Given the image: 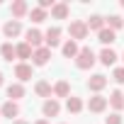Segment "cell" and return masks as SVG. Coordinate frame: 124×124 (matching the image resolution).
I'll return each mask as SVG.
<instances>
[{
  "instance_id": "cell-32",
  "label": "cell",
  "mask_w": 124,
  "mask_h": 124,
  "mask_svg": "<svg viewBox=\"0 0 124 124\" xmlns=\"http://www.w3.org/2000/svg\"><path fill=\"white\" fill-rule=\"evenodd\" d=\"M122 8H124V0H122Z\"/></svg>"
},
{
  "instance_id": "cell-17",
  "label": "cell",
  "mask_w": 124,
  "mask_h": 124,
  "mask_svg": "<svg viewBox=\"0 0 124 124\" xmlns=\"http://www.w3.org/2000/svg\"><path fill=\"white\" fill-rule=\"evenodd\" d=\"M34 93H37L39 97H51L54 88H51V83H46V80H39V83L34 85Z\"/></svg>"
},
{
  "instance_id": "cell-19",
  "label": "cell",
  "mask_w": 124,
  "mask_h": 124,
  "mask_svg": "<svg viewBox=\"0 0 124 124\" xmlns=\"http://www.w3.org/2000/svg\"><path fill=\"white\" fill-rule=\"evenodd\" d=\"M51 17H56V20H66V17H68V5H66V3H56V5L51 8Z\"/></svg>"
},
{
  "instance_id": "cell-21",
  "label": "cell",
  "mask_w": 124,
  "mask_h": 124,
  "mask_svg": "<svg viewBox=\"0 0 124 124\" xmlns=\"http://www.w3.org/2000/svg\"><path fill=\"white\" fill-rule=\"evenodd\" d=\"M85 24H88V29L102 32V29H105V17H100V15H93V17H90V20H88Z\"/></svg>"
},
{
  "instance_id": "cell-25",
  "label": "cell",
  "mask_w": 124,
  "mask_h": 124,
  "mask_svg": "<svg viewBox=\"0 0 124 124\" xmlns=\"http://www.w3.org/2000/svg\"><path fill=\"white\" fill-rule=\"evenodd\" d=\"M107 27H109L112 32H114V29H122V27H124V20H122L119 15H109V17H107Z\"/></svg>"
},
{
  "instance_id": "cell-2",
  "label": "cell",
  "mask_w": 124,
  "mask_h": 124,
  "mask_svg": "<svg viewBox=\"0 0 124 124\" xmlns=\"http://www.w3.org/2000/svg\"><path fill=\"white\" fill-rule=\"evenodd\" d=\"M88 32H90V29H88V24H85L83 20H73V22H71V27H68V34H71V39H73V41L85 39V37H88Z\"/></svg>"
},
{
  "instance_id": "cell-6",
  "label": "cell",
  "mask_w": 124,
  "mask_h": 124,
  "mask_svg": "<svg viewBox=\"0 0 124 124\" xmlns=\"http://www.w3.org/2000/svg\"><path fill=\"white\" fill-rule=\"evenodd\" d=\"M24 41L32 46V49H41V41H44V34L39 32V29H27V34H24Z\"/></svg>"
},
{
  "instance_id": "cell-8",
  "label": "cell",
  "mask_w": 124,
  "mask_h": 124,
  "mask_svg": "<svg viewBox=\"0 0 124 124\" xmlns=\"http://www.w3.org/2000/svg\"><path fill=\"white\" fill-rule=\"evenodd\" d=\"M105 85H107V78H105L102 73H95V76L88 80V88H90L95 95H100V90H105Z\"/></svg>"
},
{
  "instance_id": "cell-20",
  "label": "cell",
  "mask_w": 124,
  "mask_h": 124,
  "mask_svg": "<svg viewBox=\"0 0 124 124\" xmlns=\"http://www.w3.org/2000/svg\"><path fill=\"white\" fill-rule=\"evenodd\" d=\"M78 54H80V49H78V44H76L73 39H68V41L63 44V56H66V58H76Z\"/></svg>"
},
{
  "instance_id": "cell-13",
  "label": "cell",
  "mask_w": 124,
  "mask_h": 124,
  "mask_svg": "<svg viewBox=\"0 0 124 124\" xmlns=\"http://www.w3.org/2000/svg\"><path fill=\"white\" fill-rule=\"evenodd\" d=\"M15 49H17V58H22V63H27V58H32V56H34V51H32V46H29L27 41L17 44Z\"/></svg>"
},
{
  "instance_id": "cell-26",
  "label": "cell",
  "mask_w": 124,
  "mask_h": 124,
  "mask_svg": "<svg viewBox=\"0 0 124 124\" xmlns=\"http://www.w3.org/2000/svg\"><path fill=\"white\" fill-rule=\"evenodd\" d=\"M29 17H32V22H37V24H39V22H44V20H46V10H41V8H34V10L29 12Z\"/></svg>"
},
{
  "instance_id": "cell-27",
  "label": "cell",
  "mask_w": 124,
  "mask_h": 124,
  "mask_svg": "<svg viewBox=\"0 0 124 124\" xmlns=\"http://www.w3.org/2000/svg\"><path fill=\"white\" fill-rule=\"evenodd\" d=\"M112 78H114V83H119V85H122V83H124V66H122V68H114Z\"/></svg>"
},
{
  "instance_id": "cell-4",
  "label": "cell",
  "mask_w": 124,
  "mask_h": 124,
  "mask_svg": "<svg viewBox=\"0 0 124 124\" xmlns=\"http://www.w3.org/2000/svg\"><path fill=\"white\" fill-rule=\"evenodd\" d=\"M3 34H5L8 39H15V37H20V34H22V24H20V20H10V22H5V27H3Z\"/></svg>"
},
{
  "instance_id": "cell-23",
  "label": "cell",
  "mask_w": 124,
  "mask_h": 124,
  "mask_svg": "<svg viewBox=\"0 0 124 124\" xmlns=\"http://www.w3.org/2000/svg\"><path fill=\"white\" fill-rule=\"evenodd\" d=\"M109 105H112L114 109H122V107H124V93H122V90H114V93L109 95Z\"/></svg>"
},
{
  "instance_id": "cell-9",
  "label": "cell",
  "mask_w": 124,
  "mask_h": 124,
  "mask_svg": "<svg viewBox=\"0 0 124 124\" xmlns=\"http://www.w3.org/2000/svg\"><path fill=\"white\" fill-rule=\"evenodd\" d=\"M41 112H44V117H56V114L61 112V105H58V100H56V97H49V100L44 102Z\"/></svg>"
},
{
  "instance_id": "cell-5",
  "label": "cell",
  "mask_w": 124,
  "mask_h": 124,
  "mask_svg": "<svg viewBox=\"0 0 124 124\" xmlns=\"http://www.w3.org/2000/svg\"><path fill=\"white\" fill-rule=\"evenodd\" d=\"M44 41H46V46H49V49L58 46V44H61V29H58V27H49V29H46V34H44Z\"/></svg>"
},
{
  "instance_id": "cell-31",
  "label": "cell",
  "mask_w": 124,
  "mask_h": 124,
  "mask_svg": "<svg viewBox=\"0 0 124 124\" xmlns=\"http://www.w3.org/2000/svg\"><path fill=\"white\" fill-rule=\"evenodd\" d=\"M0 85H3V73H0Z\"/></svg>"
},
{
  "instance_id": "cell-12",
  "label": "cell",
  "mask_w": 124,
  "mask_h": 124,
  "mask_svg": "<svg viewBox=\"0 0 124 124\" xmlns=\"http://www.w3.org/2000/svg\"><path fill=\"white\" fill-rule=\"evenodd\" d=\"M8 97H10L12 102H17L20 97H24V85H22V83H12V85H8Z\"/></svg>"
},
{
  "instance_id": "cell-10",
  "label": "cell",
  "mask_w": 124,
  "mask_h": 124,
  "mask_svg": "<svg viewBox=\"0 0 124 124\" xmlns=\"http://www.w3.org/2000/svg\"><path fill=\"white\" fill-rule=\"evenodd\" d=\"M0 114H3V117H8V119L12 122V119H15V117L20 114V107H17V102H12V100H8V102H5L3 107H0Z\"/></svg>"
},
{
  "instance_id": "cell-22",
  "label": "cell",
  "mask_w": 124,
  "mask_h": 124,
  "mask_svg": "<svg viewBox=\"0 0 124 124\" xmlns=\"http://www.w3.org/2000/svg\"><path fill=\"white\" fill-rule=\"evenodd\" d=\"M0 56H3L5 61H12V58H17V49L12 44H3L0 46Z\"/></svg>"
},
{
  "instance_id": "cell-1",
  "label": "cell",
  "mask_w": 124,
  "mask_h": 124,
  "mask_svg": "<svg viewBox=\"0 0 124 124\" xmlns=\"http://www.w3.org/2000/svg\"><path fill=\"white\" fill-rule=\"evenodd\" d=\"M95 61H97V58H95L93 49H90V46H85V49H80V54L76 56V66H78L80 71H88V68L95 63Z\"/></svg>"
},
{
  "instance_id": "cell-30",
  "label": "cell",
  "mask_w": 124,
  "mask_h": 124,
  "mask_svg": "<svg viewBox=\"0 0 124 124\" xmlns=\"http://www.w3.org/2000/svg\"><path fill=\"white\" fill-rule=\"evenodd\" d=\"M34 124H49V122H46V119H39V122H34Z\"/></svg>"
},
{
  "instance_id": "cell-7",
  "label": "cell",
  "mask_w": 124,
  "mask_h": 124,
  "mask_svg": "<svg viewBox=\"0 0 124 124\" xmlns=\"http://www.w3.org/2000/svg\"><path fill=\"white\" fill-rule=\"evenodd\" d=\"M107 102H109L107 97H102V95H93V97L88 100V109H90V112H95V114H97V112H105Z\"/></svg>"
},
{
  "instance_id": "cell-11",
  "label": "cell",
  "mask_w": 124,
  "mask_h": 124,
  "mask_svg": "<svg viewBox=\"0 0 124 124\" xmlns=\"http://www.w3.org/2000/svg\"><path fill=\"white\" fill-rule=\"evenodd\" d=\"M15 78H17L20 83L29 80V78H32V66H29V63H17V66H15Z\"/></svg>"
},
{
  "instance_id": "cell-24",
  "label": "cell",
  "mask_w": 124,
  "mask_h": 124,
  "mask_svg": "<svg viewBox=\"0 0 124 124\" xmlns=\"http://www.w3.org/2000/svg\"><path fill=\"white\" fill-rule=\"evenodd\" d=\"M100 61H102L105 66H112L114 61H117V54H114L112 49H102V51H100Z\"/></svg>"
},
{
  "instance_id": "cell-16",
  "label": "cell",
  "mask_w": 124,
  "mask_h": 124,
  "mask_svg": "<svg viewBox=\"0 0 124 124\" xmlns=\"http://www.w3.org/2000/svg\"><path fill=\"white\" fill-rule=\"evenodd\" d=\"M10 10H12V17H24V15L29 12V5L24 3V0H15Z\"/></svg>"
},
{
  "instance_id": "cell-33",
  "label": "cell",
  "mask_w": 124,
  "mask_h": 124,
  "mask_svg": "<svg viewBox=\"0 0 124 124\" xmlns=\"http://www.w3.org/2000/svg\"><path fill=\"white\" fill-rule=\"evenodd\" d=\"M122 61H124V54H122Z\"/></svg>"
},
{
  "instance_id": "cell-14",
  "label": "cell",
  "mask_w": 124,
  "mask_h": 124,
  "mask_svg": "<svg viewBox=\"0 0 124 124\" xmlns=\"http://www.w3.org/2000/svg\"><path fill=\"white\" fill-rule=\"evenodd\" d=\"M97 41L100 44H105V49H107V44H112V41H117V34L109 29V27H105L102 32H97Z\"/></svg>"
},
{
  "instance_id": "cell-18",
  "label": "cell",
  "mask_w": 124,
  "mask_h": 124,
  "mask_svg": "<svg viewBox=\"0 0 124 124\" xmlns=\"http://www.w3.org/2000/svg\"><path fill=\"white\" fill-rule=\"evenodd\" d=\"M66 109H68L71 114H78V112L83 109V100H80V97H76V95H71V97L66 100Z\"/></svg>"
},
{
  "instance_id": "cell-3",
  "label": "cell",
  "mask_w": 124,
  "mask_h": 124,
  "mask_svg": "<svg viewBox=\"0 0 124 124\" xmlns=\"http://www.w3.org/2000/svg\"><path fill=\"white\" fill-rule=\"evenodd\" d=\"M49 58H51V49H49V46H41V49H34L32 63H34V66H46Z\"/></svg>"
},
{
  "instance_id": "cell-29",
  "label": "cell",
  "mask_w": 124,
  "mask_h": 124,
  "mask_svg": "<svg viewBox=\"0 0 124 124\" xmlns=\"http://www.w3.org/2000/svg\"><path fill=\"white\" fill-rule=\"evenodd\" d=\"M12 124H27V122H24V119H15Z\"/></svg>"
},
{
  "instance_id": "cell-28",
  "label": "cell",
  "mask_w": 124,
  "mask_h": 124,
  "mask_svg": "<svg viewBox=\"0 0 124 124\" xmlns=\"http://www.w3.org/2000/svg\"><path fill=\"white\" fill-rule=\"evenodd\" d=\"M105 124H122V117H119V112H112V114L105 119Z\"/></svg>"
},
{
  "instance_id": "cell-15",
  "label": "cell",
  "mask_w": 124,
  "mask_h": 124,
  "mask_svg": "<svg viewBox=\"0 0 124 124\" xmlns=\"http://www.w3.org/2000/svg\"><path fill=\"white\" fill-rule=\"evenodd\" d=\"M54 95H56V97H66V100H68V97H71V85H68L66 80H58V83L54 85Z\"/></svg>"
}]
</instances>
